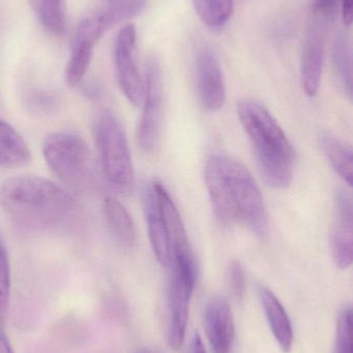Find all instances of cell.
Returning a JSON list of instances; mask_svg holds the SVG:
<instances>
[{
  "label": "cell",
  "mask_w": 353,
  "mask_h": 353,
  "mask_svg": "<svg viewBox=\"0 0 353 353\" xmlns=\"http://www.w3.org/2000/svg\"><path fill=\"white\" fill-rule=\"evenodd\" d=\"M10 273L8 252L0 244V327H3L10 302Z\"/></svg>",
  "instance_id": "603a6c76"
},
{
  "label": "cell",
  "mask_w": 353,
  "mask_h": 353,
  "mask_svg": "<svg viewBox=\"0 0 353 353\" xmlns=\"http://www.w3.org/2000/svg\"><path fill=\"white\" fill-rule=\"evenodd\" d=\"M204 180L220 223L244 224L257 236H265L267 208L256 181L244 163L228 155H211L205 163Z\"/></svg>",
  "instance_id": "7a4b0ae2"
},
{
  "label": "cell",
  "mask_w": 353,
  "mask_h": 353,
  "mask_svg": "<svg viewBox=\"0 0 353 353\" xmlns=\"http://www.w3.org/2000/svg\"><path fill=\"white\" fill-rule=\"evenodd\" d=\"M238 113L265 181L274 188L289 187L296 152L277 120L263 103L254 99L240 101Z\"/></svg>",
  "instance_id": "3957f363"
},
{
  "label": "cell",
  "mask_w": 353,
  "mask_h": 353,
  "mask_svg": "<svg viewBox=\"0 0 353 353\" xmlns=\"http://www.w3.org/2000/svg\"><path fill=\"white\" fill-rule=\"evenodd\" d=\"M197 14L209 28L220 30L231 18L234 0H191Z\"/></svg>",
  "instance_id": "44dd1931"
},
{
  "label": "cell",
  "mask_w": 353,
  "mask_h": 353,
  "mask_svg": "<svg viewBox=\"0 0 353 353\" xmlns=\"http://www.w3.org/2000/svg\"><path fill=\"white\" fill-rule=\"evenodd\" d=\"M143 111L137 139L145 152L155 150L161 136L164 116V83L161 64L157 57L147 59L143 78Z\"/></svg>",
  "instance_id": "ba28073f"
},
{
  "label": "cell",
  "mask_w": 353,
  "mask_h": 353,
  "mask_svg": "<svg viewBox=\"0 0 353 353\" xmlns=\"http://www.w3.org/2000/svg\"><path fill=\"white\" fill-rule=\"evenodd\" d=\"M0 353H14L6 335L2 332V327H0Z\"/></svg>",
  "instance_id": "f1b7e54d"
},
{
  "label": "cell",
  "mask_w": 353,
  "mask_h": 353,
  "mask_svg": "<svg viewBox=\"0 0 353 353\" xmlns=\"http://www.w3.org/2000/svg\"><path fill=\"white\" fill-rule=\"evenodd\" d=\"M196 70L201 103L207 111H220L226 101L225 79L218 56L205 43L197 49Z\"/></svg>",
  "instance_id": "8fae6325"
},
{
  "label": "cell",
  "mask_w": 353,
  "mask_h": 353,
  "mask_svg": "<svg viewBox=\"0 0 353 353\" xmlns=\"http://www.w3.org/2000/svg\"><path fill=\"white\" fill-rule=\"evenodd\" d=\"M31 153L24 139L12 126L0 120V165L17 169L27 165Z\"/></svg>",
  "instance_id": "e0dca14e"
},
{
  "label": "cell",
  "mask_w": 353,
  "mask_h": 353,
  "mask_svg": "<svg viewBox=\"0 0 353 353\" xmlns=\"http://www.w3.org/2000/svg\"><path fill=\"white\" fill-rule=\"evenodd\" d=\"M46 165L68 188L86 192L95 186V163L84 139L74 132H56L44 141Z\"/></svg>",
  "instance_id": "277c9868"
},
{
  "label": "cell",
  "mask_w": 353,
  "mask_h": 353,
  "mask_svg": "<svg viewBox=\"0 0 353 353\" xmlns=\"http://www.w3.org/2000/svg\"><path fill=\"white\" fill-rule=\"evenodd\" d=\"M137 353H157V352H153V350H146V348H144V350H139V352Z\"/></svg>",
  "instance_id": "f546056e"
},
{
  "label": "cell",
  "mask_w": 353,
  "mask_h": 353,
  "mask_svg": "<svg viewBox=\"0 0 353 353\" xmlns=\"http://www.w3.org/2000/svg\"><path fill=\"white\" fill-rule=\"evenodd\" d=\"M186 353H207L204 345H203L202 340H201L200 335L197 332L193 334L192 338L190 340L188 350Z\"/></svg>",
  "instance_id": "4316f807"
},
{
  "label": "cell",
  "mask_w": 353,
  "mask_h": 353,
  "mask_svg": "<svg viewBox=\"0 0 353 353\" xmlns=\"http://www.w3.org/2000/svg\"><path fill=\"white\" fill-rule=\"evenodd\" d=\"M171 273L168 283L167 342L173 350H180L186 337L191 299L196 284L197 269L194 254L172 255Z\"/></svg>",
  "instance_id": "8992f818"
},
{
  "label": "cell",
  "mask_w": 353,
  "mask_h": 353,
  "mask_svg": "<svg viewBox=\"0 0 353 353\" xmlns=\"http://www.w3.org/2000/svg\"><path fill=\"white\" fill-rule=\"evenodd\" d=\"M321 147L327 155L338 175L347 183L348 186H352L353 165L352 149L350 145L344 143L333 134H325L321 136Z\"/></svg>",
  "instance_id": "d6986e66"
},
{
  "label": "cell",
  "mask_w": 353,
  "mask_h": 353,
  "mask_svg": "<svg viewBox=\"0 0 353 353\" xmlns=\"http://www.w3.org/2000/svg\"><path fill=\"white\" fill-rule=\"evenodd\" d=\"M331 250L335 265L346 270L353 259L352 199L345 190H338L335 197V218L331 236Z\"/></svg>",
  "instance_id": "7c38bea8"
},
{
  "label": "cell",
  "mask_w": 353,
  "mask_h": 353,
  "mask_svg": "<svg viewBox=\"0 0 353 353\" xmlns=\"http://www.w3.org/2000/svg\"><path fill=\"white\" fill-rule=\"evenodd\" d=\"M103 213L115 242L122 248H132L136 242V230L126 208L115 197H106Z\"/></svg>",
  "instance_id": "2e32d148"
},
{
  "label": "cell",
  "mask_w": 353,
  "mask_h": 353,
  "mask_svg": "<svg viewBox=\"0 0 353 353\" xmlns=\"http://www.w3.org/2000/svg\"><path fill=\"white\" fill-rule=\"evenodd\" d=\"M330 24L327 20L309 14L300 56V82L310 97H315L321 87Z\"/></svg>",
  "instance_id": "30bf717a"
},
{
  "label": "cell",
  "mask_w": 353,
  "mask_h": 353,
  "mask_svg": "<svg viewBox=\"0 0 353 353\" xmlns=\"http://www.w3.org/2000/svg\"><path fill=\"white\" fill-rule=\"evenodd\" d=\"M227 283L230 294L236 299H242L246 288V275L240 261H232L228 267Z\"/></svg>",
  "instance_id": "d4e9b609"
},
{
  "label": "cell",
  "mask_w": 353,
  "mask_h": 353,
  "mask_svg": "<svg viewBox=\"0 0 353 353\" xmlns=\"http://www.w3.org/2000/svg\"><path fill=\"white\" fill-rule=\"evenodd\" d=\"M204 327L213 353H232L236 329L231 308L225 299L215 296L207 303Z\"/></svg>",
  "instance_id": "4fadbf2b"
},
{
  "label": "cell",
  "mask_w": 353,
  "mask_h": 353,
  "mask_svg": "<svg viewBox=\"0 0 353 353\" xmlns=\"http://www.w3.org/2000/svg\"><path fill=\"white\" fill-rule=\"evenodd\" d=\"M149 242L160 265L168 267L171 261V247L161 205L153 183L149 184L143 196Z\"/></svg>",
  "instance_id": "5bb4252c"
},
{
  "label": "cell",
  "mask_w": 353,
  "mask_h": 353,
  "mask_svg": "<svg viewBox=\"0 0 353 353\" xmlns=\"http://www.w3.org/2000/svg\"><path fill=\"white\" fill-rule=\"evenodd\" d=\"M26 105L35 115H49L57 109L58 99L46 91H31L27 95Z\"/></svg>",
  "instance_id": "cb8c5ba5"
},
{
  "label": "cell",
  "mask_w": 353,
  "mask_h": 353,
  "mask_svg": "<svg viewBox=\"0 0 353 353\" xmlns=\"http://www.w3.org/2000/svg\"><path fill=\"white\" fill-rule=\"evenodd\" d=\"M0 208L17 225L30 232H70L83 218L82 205L70 193L41 176H17L4 182Z\"/></svg>",
  "instance_id": "6da1fadb"
},
{
  "label": "cell",
  "mask_w": 353,
  "mask_h": 353,
  "mask_svg": "<svg viewBox=\"0 0 353 353\" xmlns=\"http://www.w3.org/2000/svg\"><path fill=\"white\" fill-rule=\"evenodd\" d=\"M352 8L353 0H341V10L342 17H343L344 23L346 25H350L352 22Z\"/></svg>",
  "instance_id": "83f0119b"
},
{
  "label": "cell",
  "mask_w": 353,
  "mask_h": 353,
  "mask_svg": "<svg viewBox=\"0 0 353 353\" xmlns=\"http://www.w3.org/2000/svg\"><path fill=\"white\" fill-rule=\"evenodd\" d=\"M332 62L334 74L340 89L352 97V50L350 39L339 33L334 39L332 48Z\"/></svg>",
  "instance_id": "ac0fdd59"
},
{
  "label": "cell",
  "mask_w": 353,
  "mask_h": 353,
  "mask_svg": "<svg viewBox=\"0 0 353 353\" xmlns=\"http://www.w3.org/2000/svg\"><path fill=\"white\" fill-rule=\"evenodd\" d=\"M107 3H117V2L126 1V0H106Z\"/></svg>",
  "instance_id": "4dcf8cb0"
},
{
  "label": "cell",
  "mask_w": 353,
  "mask_h": 353,
  "mask_svg": "<svg viewBox=\"0 0 353 353\" xmlns=\"http://www.w3.org/2000/svg\"><path fill=\"white\" fill-rule=\"evenodd\" d=\"M126 20L128 17L120 8L107 4L81 21L75 31L70 59L64 72L68 86L76 87L82 82L90 65L95 46L106 31Z\"/></svg>",
  "instance_id": "52a82bcc"
},
{
  "label": "cell",
  "mask_w": 353,
  "mask_h": 353,
  "mask_svg": "<svg viewBox=\"0 0 353 353\" xmlns=\"http://www.w3.org/2000/svg\"><path fill=\"white\" fill-rule=\"evenodd\" d=\"M352 309L346 307L338 319L333 353H352Z\"/></svg>",
  "instance_id": "7402d4cb"
},
{
  "label": "cell",
  "mask_w": 353,
  "mask_h": 353,
  "mask_svg": "<svg viewBox=\"0 0 353 353\" xmlns=\"http://www.w3.org/2000/svg\"><path fill=\"white\" fill-rule=\"evenodd\" d=\"M259 296L274 337L284 352H289L294 343V331L287 312L269 288H260Z\"/></svg>",
  "instance_id": "9a60e30c"
},
{
  "label": "cell",
  "mask_w": 353,
  "mask_h": 353,
  "mask_svg": "<svg viewBox=\"0 0 353 353\" xmlns=\"http://www.w3.org/2000/svg\"><path fill=\"white\" fill-rule=\"evenodd\" d=\"M31 8L44 28L54 35H61L66 30L64 0H29Z\"/></svg>",
  "instance_id": "ffe728a7"
},
{
  "label": "cell",
  "mask_w": 353,
  "mask_h": 353,
  "mask_svg": "<svg viewBox=\"0 0 353 353\" xmlns=\"http://www.w3.org/2000/svg\"><path fill=\"white\" fill-rule=\"evenodd\" d=\"M340 6H341V0H310L309 14L333 23L337 18Z\"/></svg>",
  "instance_id": "484cf974"
},
{
  "label": "cell",
  "mask_w": 353,
  "mask_h": 353,
  "mask_svg": "<svg viewBox=\"0 0 353 353\" xmlns=\"http://www.w3.org/2000/svg\"><path fill=\"white\" fill-rule=\"evenodd\" d=\"M114 68L120 90L135 107L142 103L143 78L137 61V34L128 24L118 32L114 43Z\"/></svg>",
  "instance_id": "9c48e42d"
},
{
  "label": "cell",
  "mask_w": 353,
  "mask_h": 353,
  "mask_svg": "<svg viewBox=\"0 0 353 353\" xmlns=\"http://www.w3.org/2000/svg\"><path fill=\"white\" fill-rule=\"evenodd\" d=\"M93 132L106 180L115 190H130L134 184V167L128 138L120 120L108 110L101 112L95 117Z\"/></svg>",
  "instance_id": "5b68a950"
}]
</instances>
